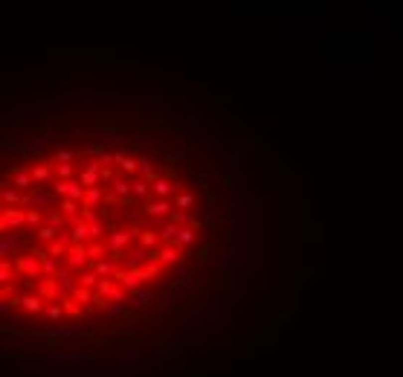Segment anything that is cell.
<instances>
[{
  "label": "cell",
  "instance_id": "7c38bea8",
  "mask_svg": "<svg viewBox=\"0 0 403 377\" xmlns=\"http://www.w3.org/2000/svg\"><path fill=\"white\" fill-rule=\"evenodd\" d=\"M151 258H160L163 264H180L183 261V250L177 247V244H166L163 250H151Z\"/></svg>",
  "mask_w": 403,
  "mask_h": 377
},
{
  "label": "cell",
  "instance_id": "3957f363",
  "mask_svg": "<svg viewBox=\"0 0 403 377\" xmlns=\"http://www.w3.org/2000/svg\"><path fill=\"white\" fill-rule=\"evenodd\" d=\"M134 238H136V235L131 232V229H113V232L107 235V247H110V256L122 261V258L128 256V253H125V247H128V244H131Z\"/></svg>",
  "mask_w": 403,
  "mask_h": 377
},
{
  "label": "cell",
  "instance_id": "f1b7e54d",
  "mask_svg": "<svg viewBox=\"0 0 403 377\" xmlns=\"http://www.w3.org/2000/svg\"><path fill=\"white\" fill-rule=\"evenodd\" d=\"M131 194H134L136 200H139V197H148V194H154V191H151V183H148L145 177H136L134 186H131Z\"/></svg>",
  "mask_w": 403,
  "mask_h": 377
},
{
  "label": "cell",
  "instance_id": "7dc6e473",
  "mask_svg": "<svg viewBox=\"0 0 403 377\" xmlns=\"http://www.w3.org/2000/svg\"><path fill=\"white\" fill-rule=\"evenodd\" d=\"M99 160H101V166H116V154H110V151H104Z\"/></svg>",
  "mask_w": 403,
  "mask_h": 377
},
{
  "label": "cell",
  "instance_id": "f546056e",
  "mask_svg": "<svg viewBox=\"0 0 403 377\" xmlns=\"http://www.w3.org/2000/svg\"><path fill=\"white\" fill-rule=\"evenodd\" d=\"M163 267H166V264H163L160 258H148V261H145V267H142V273H145V279L151 282V279H157V276L163 273Z\"/></svg>",
  "mask_w": 403,
  "mask_h": 377
},
{
  "label": "cell",
  "instance_id": "f6af8a7d",
  "mask_svg": "<svg viewBox=\"0 0 403 377\" xmlns=\"http://www.w3.org/2000/svg\"><path fill=\"white\" fill-rule=\"evenodd\" d=\"M134 296H136V302H134V305H148V302H154V293L139 290V293H134Z\"/></svg>",
  "mask_w": 403,
  "mask_h": 377
},
{
  "label": "cell",
  "instance_id": "74e56055",
  "mask_svg": "<svg viewBox=\"0 0 403 377\" xmlns=\"http://www.w3.org/2000/svg\"><path fill=\"white\" fill-rule=\"evenodd\" d=\"M101 279H99V273L96 270H87V273H82V279H79V284H84V287H96Z\"/></svg>",
  "mask_w": 403,
  "mask_h": 377
},
{
  "label": "cell",
  "instance_id": "d590c367",
  "mask_svg": "<svg viewBox=\"0 0 403 377\" xmlns=\"http://www.w3.org/2000/svg\"><path fill=\"white\" fill-rule=\"evenodd\" d=\"M67 250H70V247L64 244V241H58V238H55L50 247H47V253H50V256H55V258H64V256H67Z\"/></svg>",
  "mask_w": 403,
  "mask_h": 377
},
{
  "label": "cell",
  "instance_id": "7a4b0ae2",
  "mask_svg": "<svg viewBox=\"0 0 403 377\" xmlns=\"http://www.w3.org/2000/svg\"><path fill=\"white\" fill-rule=\"evenodd\" d=\"M113 279H116V282L128 293H131V296H134V293H139V290H142V284L148 282V279H145V273H142V270H136V267H128V270H122V267H119V273L113 276Z\"/></svg>",
  "mask_w": 403,
  "mask_h": 377
},
{
  "label": "cell",
  "instance_id": "5b68a950",
  "mask_svg": "<svg viewBox=\"0 0 403 377\" xmlns=\"http://www.w3.org/2000/svg\"><path fill=\"white\" fill-rule=\"evenodd\" d=\"M52 191L58 194V197H73V200H82L84 203V191L87 188L82 183H76V180H55L52 183Z\"/></svg>",
  "mask_w": 403,
  "mask_h": 377
},
{
  "label": "cell",
  "instance_id": "9c48e42d",
  "mask_svg": "<svg viewBox=\"0 0 403 377\" xmlns=\"http://www.w3.org/2000/svg\"><path fill=\"white\" fill-rule=\"evenodd\" d=\"M38 293H41L47 302H61V296H64L55 276H44V279H41V284H38Z\"/></svg>",
  "mask_w": 403,
  "mask_h": 377
},
{
  "label": "cell",
  "instance_id": "ba28073f",
  "mask_svg": "<svg viewBox=\"0 0 403 377\" xmlns=\"http://www.w3.org/2000/svg\"><path fill=\"white\" fill-rule=\"evenodd\" d=\"M79 183L84 188H93V186H101V160H90L87 166H84L82 177H79Z\"/></svg>",
  "mask_w": 403,
  "mask_h": 377
},
{
  "label": "cell",
  "instance_id": "5bb4252c",
  "mask_svg": "<svg viewBox=\"0 0 403 377\" xmlns=\"http://www.w3.org/2000/svg\"><path fill=\"white\" fill-rule=\"evenodd\" d=\"M90 264H93V270L99 273V279H113V276L119 273V258H113V256L101 258V261H90Z\"/></svg>",
  "mask_w": 403,
  "mask_h": 377
},
{
  "label": "cell",
  "instance_id": "8fae6325",
  "mask_svg": "<svg viewBox=\"0 0 403 377\" xmlns=\"http://www.w3.org/2000/svg\"><path fill=\"white\" fill-rule=\"evenodd\" d=\"M174 212V203L168 200V197H148V203H145V215L148 218H166V215H171Z\"/></svg>",
  "mask_w": 403,
  "mask_h": 377
},
{
  "label": "cell",
  "instance_id": "4dcf8cb0",
  "mask_svg": "<svg viewBox=\"0 0 403 377\" xmlns=\"http://www.w3.org/2000/svg\"><path fill=\"white\" fill-rule=\"evenodd\" d=\"M177 232H180V223H174V221H168L163 229H160V238L166 241V244H174L177 241Z\"/></svg>",
  "mask_w": 403,
  "mask_h": 377
},
{
  "label": "cell",
  "instance_id": "d6986e66",
  "mask_svg": "<svg viewBox=\"0 0 403 377\" xmlns=\"http://www.w3.org/2000/svg\"><path fill=\"white\" fill-rule=\"evenodd\" d=\"M82 200H73V197H61V203H58V209H61V212H64V215H67L70 221L76 223L79 221V209H82Z\"/></svg>",
  "mask_w": 403,
  "mask_h": 377
},
{
  "label": "cell",
  "instance_id": "ac0fdd59",
  "mask_svg": "<svg viewBox=\"0 0 403 377\" xmlns=\"http://www.w3.org/2000/svg\"><path fill=\"white\" fill-rule=\"evenodd\" d=\"M87 253H90V261H101L104 256H110V247H107V241L93 238L87 244Z\"/></svg>",
  "mask_w": 403,
  "mask_h": 377
},
{
  "label": "cell",
  "instance_id": "e0dca14e",
  "mask_svg": "<svg viewBox=\"0 0 403 377\" xmlns=\"http://www.w3.org/2000/svg\"><path fill=\"white\" fill-rule=\"evenodd\" d=\"M0 197H3V206H23V197H20V188L9 186V180L3 183V191H0Z\"/></svg>",
  "mask_w": 403,
  "mask_h": 377
},
{
  "label": "cell",
  "instance_id": "60d3db41",
  "mask_svg": "<svg viewBox=\"0 0 403 377\" xmlns=\"http://www.w3.org/2000/svg\"><path fill=\"white\" fill-rule=\"evenodd\" d=\"M15 250V238L9 235V232H3V241H0V256L3 258H9V253Z\"/></svg>",
  "mask_w": 403,
  "mask_h": 377
},
{
  "label": "cell",
  "instance_id": "44dd1931",
  "mask_svg": "<svg viewBox=\"0 0 403 377\" xmlns=\"http://www.w3.org/2000/svg\"><path fill=\"white\" fill-rule=\"evenodd\" d=\"M131 186H134V180H128V177H113L110 180V191H116L119 197H134Z\"/></svg>",
  "mask_w": 403,
  "mask_h": 377
},
{
  "label": "cell",
  "instance_id": "277c9868",
  "mask_svg": "<svg viewBox=\"0 0 403 377\" xmlns=\"http://www.w3.org/2000/svg\"><path fill=\"white\" fill-rule=\"evenodd\" d=\"M15 267H17V273L23 276V279H38V276H44V270H41V258L32 256V253L17 256L15 258Z\"/></svg>",
  "mask_w": 403,
  "mask_h": 377
},
{
  "label": "cell",
  "instance_id": "d4e9b609",
  "mask_svg": "<svg viewBox=\"0 0 403 377\" xmlns=\"http://www.w3.org/2000/svg\"><path fill=\"white\" fill-rule=\"evenodd\" d=\"M101 197H104V186H93L84 191V206H93V209H99Z\"/></svg>",
  "mask_w": 403,
  "mask_h": 377
},
{
  "label": "cell",
  "instance_id": "30bf717a",
  "mask_svg": "<svg viewBox=\"0 0 403 377\" xmlns=\"http://www.w3.org/2000/svg\"><path fill=\"white\" fill-rule=\"evenodd\" d=\"M6 180H9L15 188H20V191H32V188H38V186H35L32 172H26V169H15V172H9V174H6Z\"/></svg>",
  "mask_w": 403,
  "mask_h": 377
},
{
  "label": "cell",
  "instance_id": "ffe728a7",
  "mask_svg": "<svg viewBox=\"0 0 403 377\" xmlns=\"http://www.w3.org/2000/svg\"><path fill=\"white\" fill-rule=\"evenodd\" d=\"M195 241H198V226H180V232H177V241H174V244L183 250V247H192Z\"/></svg>",
  "mask_w": 403,
  "mask_h": 377
},
{
  "label": "cell",
  "instance_id": "c3c4849f",
  "mask_svg": "<svg viewBox=\"0 0 403 377\" xmlns=\"http://www.w3.org/2000/svg\"><path fill=\"white\" fill-rule=\"evenodd\" d=\"M93 235H96V238H101V235H104V223H101V221L93 223Z\"/></svg>",
  "mask_w": 403,
  "mask_h": 377
},
{
  "label": "cell",
  "instance_id": "ee69618b",
  "mask_svg": "<svg viewBox=\"0 0 403 377\" xmlns=\"http://www.w3.org/2000/svg\"><path fill=\"white\" fill-rule=\"evenodd\" d=\"M82 221H87V223L99 221V218H96V212H93V206H82Z\"/></svg>",
  "mask_w": 403,
  "mask_h": 377
},
{
  "label": "cell",
  "instance_id": "b9f144b4",
  "mask_svg": "<svg viewBox=\"0 0 403 377\" xmlns=\"http://www.w3.org/2000/svg\"><path fill=\"white\" fill-rule=\"evenodd\" d=\"M139 174H142L148 183H154V180H157V174H154V169H151V160H139Z\"/></svg>",
  "mask_w": 403,
  "mask_h": 377
},
{
  "label": "cell",
  "instance_id": "7bdbcfd3",
  "mask_svg": "<svg viewBox=\"0 0 403 377\" xmlns=\"http://www.w3.org/2000/svg\"><path fill=\"white\" fill-rule=\"evenodd\" d=\"M47 223H50V226H55V229H61V226L67 223V215H64V212H61V215H58V212H50Z\"/></svg>",
  "mask_w": 403,
  "mask_h": 377
},
{
  "label": "cell",
  "instance_id": "2e32d148",
  "mask_svg": "<svg viewBox=\"0 0 403 377\" xmlns=\"http://www.w3.org/2000/svg\"><path fill=\"white\" fill-rule=\"evenodd\" d=\"M35 177V186H41V183H55V166H50V163H41V166H32L29 169Z\"/></svg>",
  "mask_w": 403,
  "mask_h": 377
},
{
  "label": "cell",
  "instance_id": "836d02e7",
  "mask_svg": "<svg viewBox=\"0 0 403 377\" xmlns=\"http://www.w3.org/2000/svg\"><path fill=\"white\" fill-rule=\"evenodd\" d=\"M44 313H47V319H50V322H58L61 316H67V310H64V305H58V302H50Z\"/></svg>",
  "mask_w": 403,
  "mask_h": 377
},
{
  "label": "cell",
  "instance_id": "bcb514c9",
  "mask_svg": "<svg viewBox=\"0 0 403 377\" xmlns=\"http://www.w3.org/2000/svg\"><path fill=\"white\" fill-rule=\"evenodd\" d=\"M110 180H113V169H110V166H101V186L110 183Z\"/></svg>",
  "mask_w": 403,
  "mask_h": 377
},
{
  "label": "cell",
  "instance_id": "603a6c76",
  "mask_svg": "<svg viewBox=\"0 0 403 377\" xmlns=\"http://www.w3.org/2000/svg\"><path fill=\"white\" fill-rule=\"evenodd\" d=\"M17 276V267L9 258H0V284H12V279Z\"/></svg>",
  "mask_w": 403,
  "mask_h": 377
},
{
  "label": "cell",
  "instance_id": "4fadbf2b",
  "mask_svg": "<svg viewBox=\"0 0 403 377\" xmlns=\"http://www.w3.org/2000/svg\"><path fill=\"white\" fill-rule=\"evenodd\" d=\"M93 238H96V235H93V223L82 221V218L73 223V232H70V241H73V244H90Z\"/></svg>",
  "mask_w": 403,
  "mask_h": 377
},
{
  "label": "cell",
  "instance_id": "52a82bcc",
  "mask_svg": "<svg viewBox=\"0 0 403 377\" xmlns=\"http://www.w3.org/2000/svg\"><path fill=\"white\" fill-rule=\"evenodd\" d=\"M90 261V253H87V244H70L67 256H64V264H67L70 270H79Z\"/></svg>",
  "mask_w": 403,
  "mask_h": 377
},
{
  "label": "cell",
  "instance_id": "83f0119b",
  "mask_svg": "<svg viewBox=\"0 0 403 377\" xmlns=\"http://www.w3.org/2000/svg\"><path fill=\"white\" fill-rule=\"evenodd\" d=\"M58 232H61V229H55V226H50V223H44V226H38V229H35V238L44 241V244H52V241L58 238Z\"/></svg>",
  "mask_w": 403,
  "mask_h": 377
},
{
  "label": "cell",
  "instance_id": "7402d4cb",
  "mask_svg": "<svg viewBox=\"0 0 403 377\" xmlns=\"http://www.w3.org/2000/svg\"><path fill=\"white\" fill-rule=\"evenodd\" d=\"M171 221L180 223V226H201V221H198L189 209H174V212H171Z\"/></svg>",
  "mask_w": 403,
  "mask_h": 377
},
{
  "label": "cell",
  "instance_id": "8992f818",
  "mask_svg": "<svg viewBox=\"0 0 403 377\" xmlns=\"http://www.w3.org/2000/svg\"><path fill=\"white\" fill-rule=\"evenodd\" d=\"M96 293H101V296H107V299H113V302H122V299H128L131 293L125 290L122 284H119L116 279H101L99 284H96Z\"/></svg>",
  "mask_w": 403,
  "mask_h": 377
},
{
  "label": "cell",
  "instance_id": "1f68e13d",
  "mask_svg": "<svg viewBox=\"0 0 403 377\" xmlns=\"http://www.w3.org/2000/svg\"><path fill=\"white\" fill-rule=\"evenodd\" d=\"M76 157H79L76 151H70V148H61V151H55V154H52L47 163H50V166H58V163H73Z\"/></svg>",
  "mask_w": 403,
  "mask_h": 377
},
{
  "label": "cell",
  "instance_id": "ab89813d",
  "mask_svg": "<svg viewBox=\"0 0 403 377\" xmlns=\"http://www.w3.org/2000/svg\"><path fill=\"white\" fill-rule=\"evenodd\" d=\"M44 215L38 212V209H26V226H32V229H38V226H44Z\"/></svg>",
  "mask_w": 403,
  "mask_h": 377
},
{
  "label": "cell",
  "instance_id": "d6a6232c",
  "mask_svg": "<svg viewBox=\"0 0 403 377\" xmlns=\"http://www.w3.org/2000/svg\"><path fill=\"white\" fill-rule=\"evenodd\" d=\"M58 261L61 258H55V256H47V258H41V270H44V276H58Z\"/></svg>",
  "mask_w": 403,
  "mask_h": 377
},
{
  "label": "cell",
  "instance_id": "cb8c5ba5",
  "mask_svg": "<svg viewBox=\"0 0 403 377\" xmlns=\"http://www.w3.org/2000/svg\"><path fill=\"white\" fill-rule=\"evenodd\" d=\"M55 279H58V284H61V293H64V296H70V293L79 287V284L73 282V273H70V267H67V270H58V276H55Z\"/></svg>",
  "mask_w": 403,
  "mask_h": 377
},
{
  "label": "cell",
  "instance_id": "e575fe53",
  "mask_svg": "<svg viewBox=\"0 0 403 377\" xmlns=\"http://www.w3.org/2000/svg\"><path fill=\"white\" fill-rule=\"evenodd\" d=\"M73 299H76V302H79V305H90V302H93V293H90V287H84V284H79V287H76V290H73Z\"/></svg>",
  "mask_w": 403,
  "mask_h": 377
},
{
  "label": "cell",
  "instance_id": "f35d334b",
  "mask_svg": "<svg viewBox=\"0 0 403 377\" xmlns=\"http://www.w3.org/2000/svg\"><path fill=\"white\" fill-rule=\"evenodd\" d=\"M73 177V163H58L55 166V180H70Z\"/></svg>",
  "mask_w": 403,
  "mask_h": 377
},
{
  "label": "cell",
  "instance_id": "9a60e30c",
  "mask_svg": "<svg viewBox=\"0 0 403 377\" xmlns=\"http://www.w3.org/2000/svg\"><path fill=\"white\" fill-rule=\"evenodd\" d=\"M47 299L41 296V293L35 290V293H26V296H20V305H23V310L26 313H44L47 310V305H44Z\"/></svg>",
  "mask_w": 403,
  "mask_h": 377
},
{
  "label": "cell",
  "instance_id": "8d00e7d4",
  "mask_svg": "<svg viewBox=\"0 0 403 377\" xmlns=\"http://www.w3.org/2000/svg\"><path fill=\"white\" fill-rule=\"evenodd\" d=\"M192 206H195V194H189V191L174 197V209H192Z\"/></svg>",
  "mask_w": 403,
  "mask_h": 377
},
{
  "label": "cell",
  "instance_id": "6da1fadb",
  "mask_svg": "<svg viewBox=\"0 0 403 377\" xmlns=\"http://www.w3.org/2000/svg\"><path fill=\"white\" fill-rule=\"evenodd\" d=\"M26 226V209L23 206H3L0 209V229L9 232V229H20Z\"/></svg>",
  "mask_w": 403,
  "mask_h": 377
},
{
  "label": "cell",
  "instance_id": "484cf974",
  "mask_svg": "<svg viewBox=\"0 0 403 377\" xmlns=\"http://www.w3.org/2000/svg\"><path fill=\"white\" fill-rule=\"evenodd\" d=\"M139 247H145V250H154L157 247V241H163L160 238V229H142V235H139Z\"/></svg>",
  "mask_w": 403,
  "mask_h": 377
},
{
  "label": "cell",
  "instance_id": "4316f807",
  "mask_svg": "<svg viewBox=\"0 0 403 377\" xmlns=\"http://www.w3.org/2000/svg\"><path fill=\"white\" fill-rule=\"evenodd\" d=\"M116 166L125 174H136V172H139V160H134V157H128V154H116Z\"/></svg>",
  "mask_w": 403,
  "mask_h": 377
}]
</instances>
